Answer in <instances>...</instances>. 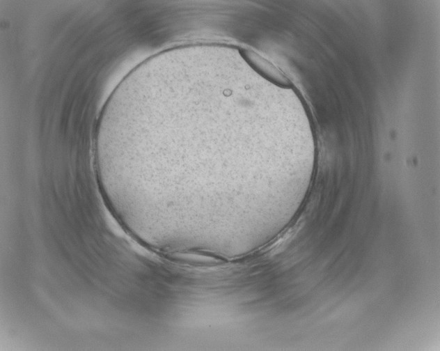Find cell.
<instances>
[{
    "label": "cell",
    "instance_id": "6da1fadb",
    "mask_svg": "<svg viewBox=\"0 0 440 351\" xmlns=\"http://www.w3.org/2000/svg\"><path fill=\"white\" fill-rule=\"evenodd\" d=\"M243 53L248 63L265 79L278 85L288 84L285 76L267 60L251 50H244Z\"/></svg>",
    "mask_w": 440,
    "mask_h": 351
}]
</instances>
